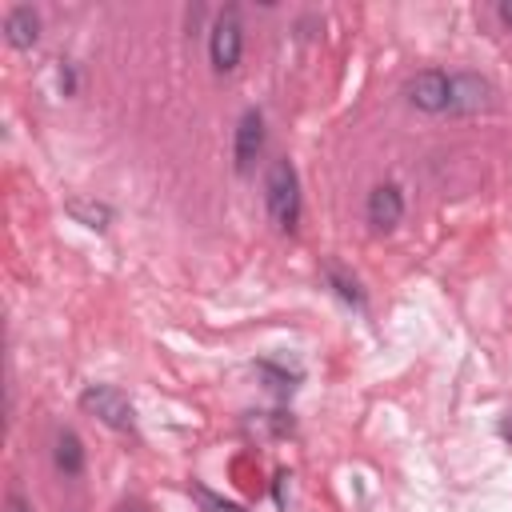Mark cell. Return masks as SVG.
Returning <instances> with one entry per match:
<instances>
[{
  "mask_svg": "<svg viewBox=\"0 0 512 512\" xmlns=\"http://www.w3.org/2000/svg\"><path fill=\"white\" fill-rule=\"evenodd\" d=\"M244 56V24H240V8H224L216 12L212 28H208V60L216 72H232Z\"/></svg>",
  "mask_w": 512,
  "mask_h": 512,
  "instance_id": "7a4b0ae2",
  "label": "cell"
},
{
  "mask_svg": "<svg viewBox=\"0 0 512 512\" xmlns=\"http://www.w3.org/2000/svg\"><path fill=\"white\" fill-rule=\"evenodd\" d=\"M324 276H328V284L336 288V296H340V300H348V304H364V296H360V284H356L352 276H344L336 264H328V268H324Z\"/></svg>",
  "mask_w": 512,
  "mask_h": 512,
  "instance_id": "8fae6325",
  "label": "cell"
},
{
  "mask_svg": "<svg viewBox=\"0 0 512 512\" xmlns=\"http://www.w3.org/2000/svg\"><path fill=\"white\" fill-rule=\"evenodd\" d=\"M68 216H76L80 224H88V228H96V232H104L108 228V220H112V212H108V204H96V200H68Z\"/></svg>",
  "mask_w": 512,
  "mask_h": 512,
  "instance_id": "30bf717a",
  "label": "cell"
},
{
  "mask_svg": "<svg viewBox=\"0 0 512 512\" xmlns=\"http://www.w3.org/2000/svg\"><path fill=\"white\" fill-rule=\"evenodd\" d=\"M500 432H504V436H508V440H512V412H508V416H504V424H500Z\"/></svg>",
  "mask_w": 512,
  "mask_h": 512,
  "instance_id": "5bb4252c",
  "label": "cell"
},
{
  "mask_svg": "<svg viewBox=\"0 0 512 512\" xmlns=\"http://www.w3.org/2000/svg\"><path fill=\"white\" fill-rule=\"evenodd\" d=\"M404 96L420 112H448V72L424 68L404 84Z\"/></svg>",
  "mask_w": 512,
  "mask_h": 512,
  "instance_id": "5b68a950",
  "label": "cell"
},
{
  "mask_svg": "<svg viewBox=\"0 0 512 512\" xmlns=\"http://www.w3.org/2000/svg\"><path fill=\"white\" fill-rule=\"evenodd\" d=\"M260 152H264V116H260L256 108H248V112L240 116L236 140H232V164H236V172H240V176L252 172V164L260 160Z\"/></svg>",
  "mask_w": 512,
  "mask_h": 512,
  "instance_id": "8992f818",
  "label": "cell"
},
{
  "mask_svg": "<svg viewBox=\"0 0 512 512\" xmlns=\"http://www.w3.org/2000/svg\"><path fill=\"white\" fill-rule=\"evenodd\" d=\"M496 16H500V24H504V28H512V0H504V4L496 8Z\"/></svg>",
  "mask_w": 512,
  "mask_h": 512,
  "instance_id": "4fadbf2b",
  "label": "cell"
},
{
  "mask_svg": "<svg viewBox=\"0 0 512 512\" xmlns=\"http://www.w3.org/2000/svg\"><path fill=\"white\" fill-rule=\"evenodd\" d=\"M124 512H140V508H124Z\"/></svg>",
  "mask_w": 512,
  "mask_h": 512,
  "instance_id": "9a60e30c",
  "label": "cell"
},
{
  "mask_svg": "<svg viewBox=\"0 0 512 512\" xmlns=\"http://www.w3.org/2000/svg\"><path fill=\"white\" fill-rule=\"evenodd\" d=\"M264 204H268V216L280 232H296V224H300V176H296L292 160H272V168L264 176Z\"/></svg>",
  "mask_w": 512,
  "mask_h": 512,
  "instance_id": "6da1fadb",
  "label": "cell"
},
{
  "mask_svg": "<svg viewBox=\"0 0 512 512\" xmlns=\"http://www.w3.org/2000/svg\"><path fill=\"white\" fill-rule=\"evenodd\" d=\"M4 512H32V504L24 500V492H16V488H12V492H8V500H4Z\"/></svg>",
  "mask_w": 512,
  "mask_h": 512,
  "instance_id": "7c38bea8",
  "label": "cell"
},
{
  "mask_svg": "<svg viewBox=\"0 0 512 512\" xmlns=\"http://www.w3.org/2000/svg\"><path fill=\"white\" fill-rule=\"evenodd\" d=\"M80 408H84L88 416H96L100 424L116 428V432H132V428H136V408H132V400H128L120 388H112V384H88V388L80 392Z\"/></svg>",
  "mask_w": 512,
  "mask_h": 512,
  "instance_id": "3957f363",
  "label": "cell"
},
{
  "mask_svg": "<svg viewBox=\"0 0 512 512\" xmlns=\"http://www.w3.org/2000/svg\"><path fill=\"white\" fill-rule=\"evenodd\" d=\"M492 104V84L476 72H452L448 76V116H476Z\"/></svg>",
  "mask_w": 512,
  "mask_h": 512,
  "instance_id": "277c9868",
  "label": "cell"
},
{
  "mask_svg": "<svg viewBox=\"0 0 512 512\" xmlns=\"http://www.w3.org/2000/svg\"><path fill=\"white\" fill-rule=\"evenodd\" d=\"M4 36H8L12 48H32V44L40 40V16H36L28 4L8 8V16H4Z\"/></svg>",
  "mask_w": 512,
  "mask_h": 512,
  "instance_id": "ba28073f",
  "label": "cell"
},
{
  "mask_svg": "<svg viewBox=\"0 0 512 512\" xmlns=\"http://www.w3.org/2000/svg\"><path fill=\"white\" fill-rule=\"evenodd\" d=\"M52 460H56V468H60L64 476H80V472H84V444H80V436H76V432H60Z\"/></svg>",
  "mask_w": 512,
  "mask_h": 512,
  "instance_id": "9c48e42d",
  "label": "cell"
},
{
  "mask_svg": "<svg viewBox=\"0 0 512 512\" xmlns=\"http://www.w3.org/2000/svg\"><path fill=\"white\" fill-rule=\"evenodd\" d=\"M400 216H404V192L396 184H376L368 192V224L376 232H388L400 224Z\"/></svg>",
  "mask_w": 512,
  "mask_h": 512,
  "instance_id": "52a82bcc",
  "label": "cell"
}]
</instances>
